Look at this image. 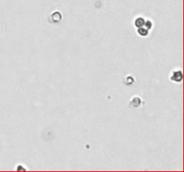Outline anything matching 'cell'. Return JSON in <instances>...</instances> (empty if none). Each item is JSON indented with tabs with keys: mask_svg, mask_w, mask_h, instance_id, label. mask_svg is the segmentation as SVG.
<instances>
[{
	"mask_svg": "<svg viewBox=\"0 0 184 172\" xmlns=\"http://www.w3.org/2000/svg\"><path fill=\"white\" fill-rule=\"evenodd\" d=\"M171 81L175 83H181L182 81V73L181 70H173L170 75Z\"/></svg>",
	"mask_w": 184,
	"mask_h": 172,
	"instance_id": "cell-1",
	"label": "cell"
},
{
	"mask_svg": "<svg viewBox=\"0 0 184 172\" xmlns=\"http://www.w3.org/2000/svg\"><path fill=\"white\" fill-rule=\"evenodd\" d=\"M137 33H138L139 35L142 36V37H146L148 35V33H149V30H147L146 28H145L143 26V27H140V28L137 29Z\"/></svg>",
	"mask_w": 184,
	"mask_h": 172,
	"instance_id": "cell-3",
	"label": "cell"
},
{
	"mask_svg": "<svg viewBox=\"0 0 184 172\" xmlns=\"http://www.w3.org/2000/svg\"><path fill=\"white\" fill-rule=\"evenodd\" d=\"M145 22L146 21H145V19L143 18V17H137V18L134 22V24H135L136 27L140 28V27L144 26V24H145Z\"/></svg>",
	"mask_w": 184,
	"mask_h": 172,
	"instance_id": "cell-2",
	"label": "cell"
},
{
	"mask_svg": "<svg viewBox=\"0 0 184 172\" xmlns=\"http://www.w3.org/2000/svg\"><path fill=\"white\" fill-rule=\"evenodd\" d=\"M144 26H146L145 28H146L147 30H150V29L152 28V26H153V24H152V22L150 20H148V21L145 22V24H144Z\"/></svg>",
	"mask_w": 184,
	"mask_h": 172,
	"instance_id": "cell-4",
	"label": "cell"
}]
</instances>
